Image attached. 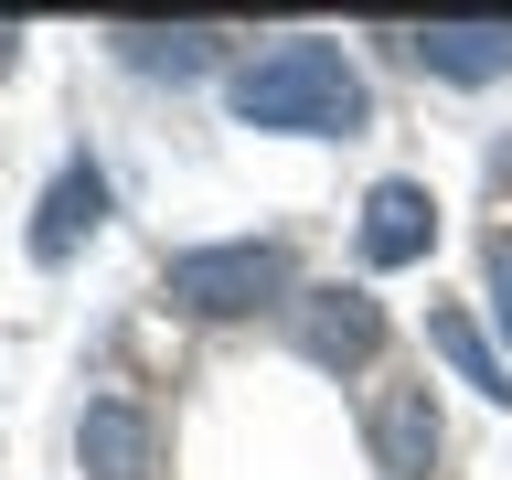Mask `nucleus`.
Returning a JSON list of instances; mask_svg holds the SVG:
<instances>
[{
    "mask_svg": "<svg viewBox=\"0 0 512 480\" xmlns=\"http://www.w3.org/2000/svg\"><path fill=\"white\" fill-rule=\"evenodd\" d=\"M160 288H171L182 310H203V320H246V310H267V299H299V267H288L278 235H235V246H182Z\"/></svg>",
    "mask_w": 512,
    "mask_h": 480,
    "instance_id": "f03ea898",
    "label": "nucleus"
},
{
    "mask_svg": "<svg viewBox=\"0 0 512 480\" xmlns=\"http://www.w3.org/2000/svg\"><path fill=\"white\" fill-rule=\"evenodd\" d=\"M107 43H118V64H139V75H203V64H214V43H224V32H203V22H182V32L118 22V32H107Z\"/></svg>",
    "mask_w": 512,
    "mask_h": 480,
    "instance_id": "1a4fd4ad",
    "label": "nucleus"
},
{
    "mask_svg": "<svg viewBox=\"0 0 512 480\" xmlns=\"http://www.w3.org/2000/svg\"><path fill=\"white\" fill-rule=\"evenodd\" d=\"M480 278H491V320H502V342H512V224L480 235Z\"/></svg>",
    "mask_w": 512,
    "mask_h": 480,
    "instance_id": "9b49d317",
    "label": "nucleus"
},
{
    "mask_svg": "<svg viewBox=\"0 0 512 480\" xmlns=\"http://www.w3.org/2000/svg\"><path fill=\"white\" fill-rule=\"evenodd\" d=\"M288 320H299V352H310L320 374H363L384 352V299L374 288H299Z\"/></svg>",
    "mask_w": 512,
    "mask_h": 480,
    "instance_id": "7ed1b4c3",
    "label": "nucleus"
},
{
    "mask_svg": "<svg viewBox=\"0 0 512 480\" xmlns=\"http://www.w3.org/2000/svg\"><path fill=\"white\" fill-rule=\"evenodd\" d=\"M224 107L246 128H288V139H352V128L374 118L363 75H352L342 43H320V32H288V43H267L256 64H235V75H224Z\"/></svg>",
    "mask_w": 512,
    "mask_h": 480,
    "instance_id": "f257e3e1",
    "label": "nucleus"
},
{
    "mask_svg": "<svg viewBox=\"0 0 512 480\" xmlns=\"http://www.w3.org/2000/svg\"><path fill=\"white\" fill-rule=\"evenodd\" d=\"M438 395H427V384H384L374 395V416H363V448H374V470L384 480H427L438 470Z\"/></svg>",
    "mask_w": 512,
    "mask_h": 480,
    "instance_id": "20e7f679",
    "label": "nucleus"
},
{
    "mask_svg": "<svg viewBox=\"0 0 512 480\" xmlns=\"http://www.w3.org/2000/svg\"><path fill=\"white\" fill-rule=\"evenodd\" d=\"M406 54L448 86H491V75H512V22H427L406 32Z\"/></svg>",
    "mask_w": 512,
    "mask_h": 480,
    "instance_id": "6e6552de",
    "label": "nucleus"
},
{
    "mask_svg": "<svg viewBox=\"0 0 512 480\" xmlns=\"http://www.w3.org/2000/svg\"><path fill=\"white\" fill-rule=\"evenodd\" d=\"M427 342L448 352V374H459V384H480V395H512V363L491 352V331H480L470 310H427Z\"/></svg>",
    "mask_w": 512,
    "mask_h": 480,
    "instance_id": "9d476101",
    "label": "nucleus"
},
{
    "mask_svg": "<svg viewBox=\"0 0 512 480\" xmlns=\"http://www.w3.org/2000/svg\"><path fill=\"white\" fill-rule=\"evenodd\" d=\"M150 459H160V427L128 395H96L86 416H75V470L86 480H150Z\"/></svg>",
    "mask_w": 512,
    "mask_h": 480,
    "instance_id": "423d86ee",
    "label": "nucleus"
},
{
    "mask_svg": "<svg viewBox=\"0 0 512 480\" xmlns=\"http://www.w3.org/2000/svg\"><path fill=\"white\" fill-rule=\"evenodd\" d=\"M96 224H107V171H96V160H64L54 192L32 203V267H64Z\"/></svg>",
    "mask_w": 512,
    "mask_h": 480,
    "instance_id": "0eeeda50",
    "label": "nucleus"
},
{
    "mask_svg": "<svg viewBox=\"0 0 512 480\" xmlns=\"http://www.w3.org/2000/svg\"><path fill=\"white\" fill-rule=\"evenodd\" d=\"M352 246H363V267H416V256L438 246V192H427V182H374Z\"/></svg>",
    "mask_w": 512,
    "mask_h": 480,
    "instance_id": "39448f33",
    "label": "nucleus"
}]
</instances>
